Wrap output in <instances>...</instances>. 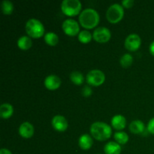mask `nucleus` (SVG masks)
Wrapping results in <instances>:
<instances>
[{
  "instance_id": "28",
  "label": "nucleus",
  "mask_w": 154,
  "mask_h": 154,
  "mask_svg": "<svg viewBox=\"0 0 154 154\" xmlns=\"http://www.w3.org/2000/svg\"><path fill=\"white\" fill-rule=\"evenodd\" d=\"M0 154H12L10 150H8V149L2 148L1 150H0Z\"/></svg>"
},
{
  "instance_id": "4",
  "label": "nucleus",
  "mask_w": 154,
  "mask_h": 154,
  "mask_svg": "<svg viewBox=\"0 0 154 154\" xmlns=\"http://www.w3.org/2000/svg\"><path fill=\"white\" fill-rule=\"evenodd\" d=\"M81 3L79 0H64L62 2V11L67 16H75L81 10Z\"/></svg>"
},
{
  "instance_id": "23",
  "label": "nucleus",
  "mask_w": 154,
  "mask_h": 154,
  "mask_svg": "<svg viewBox=\"0 0 154 154\" xmlns=\"http://www.w3.org/2000/svg\"><path fill=\"white\" fill-rule=\"evenodd\" d=\"M92 35L87 30H83V31L80 32L78 34V40L84 44H87L91 41L92 39Z\"/></svg>"
},
{
  "instance_id": "9",
  "label": "nucleus",
  "mask_w": 154,
  "mask_h": 154,
  "mask_svg": "<svg viewBox=\"0 0 154 154\" xmlns=\"http://www.w3.org/2000/svg\"><path fill=\"white\" fill-rule=\"evenodd\" d=\"M141 38L137 34H130L125 41V47L130 51H137L141 46Z\"/></svg>"
},
{
  "instance_id": "14",
  "label": "nucleus",
  "mask_w": 154,
  "mask_h": 154,
  "mask_svg": "<svg viewBox=\"0 0 154 154\" xmlns=\"http://www.w3.org/2000/svg\"><path fill=\"white\" fill-rule=\"evenodd\" d=\"M93 138L87 134L82 135L78 140V144H79L80 147L84 150H89L93 146Z\"/></svg>"
},
{
  "instance_id": "18",
  "label": "nucleus",
  "mask_w": 154,
  "mask_h": 154,
  "mask_svg": "<svg viewBox=\"0 0 154 154\" xmlns=\"http://www.w3.org/2000/svg\"><path fill=\"white\" fill-rule=\"evenodd\" d=\"M32 40L28 36H22L17 41V46L21 50L26 51L32 47Z\"/></svg>"
},
{
  "instance_id": "17",
  "label": "nucleus",
  "mask_w": 154,
  "mask_h": 154,
  "mask_svg": "<svg viewBox=\"0 0 154 154\" xmlns=\"http://www.w3.org/2000/svg\"><path fill=\"white\" fill-rule=\"evenodd\" d=\"M14 108L11 105L8 103H4L0 107V116L4 119L11 117L13 114Z\"/></svg>"
},
{
  "instance_id": "25",
  "label": "nucleus",
  "mask_w": 154,
  "mask_h": 154,
  "mask_svg": "<svg viewBox=\"0 0 154 154\" xmlns=\"http://www.w3.org/2000/svg\"><path fill=\"white\" fill-rule=\"evenodd\" d=\"M92 89L90 88L89 86H85L84 88L82 89V95L84 96V97H89L92 95Z\"/></svg>"
},
{
  "instance_id": "20",
  "label": "nucleus",
  "mask_w": 154,
  "mask_h": 154,
  "mask_svg": "<svg viewBox=\"0 0 154 154\" xmlns=\"http://www.w3.org/2000/svg\"><path fill=\"white\" fill-rule=\"evenodd\" d=\"M45 41L48 45L54 46L59 42V37L56 33L48 32L45 35Z\"/></svg>"
},
{
  "instance_id": "21",
  "label": "nucleus",
  "mask_w": 154,
  "mask_h": 154,
  "mask_svg": "<svg viewBox=\"0 0 154 154\" xmlns=\"http://www.w3.org/2000/svg\"><path fill=\"white\" fill-rule=\"evenodd\" d=\"M114 139L119 144H124L129 141V135L125 132H117L114 133Z\"/></svg>"
},
{
  "instance_id": "12",
  "label": "nucleus",
  "mask_w": 154,
  "mask_h": 154,
  "mask_svg": "<svg viewBox=\"0 0 154 154\" xmlns=\"http://www.w3.org/2000/svg\"><path fill=\"white\" fill-rule=\"evenodd\" d=\"M19 133L23 138H29L34 134V127L29 122H24L20 126Z\"/></svg>"
},
{
  "instance_id": "27",
  "label": "nucleus",
  "mask_w": 154,
  "mask_h": 154,
  "mask_svg": "<svg viewBox=\"0 0 154 154\" xmlns=\"http://www.w3.org/2000/svg\"><path fill=\"white\" fill-rule=\"evenodd\" d=\"M133 4V0H123V1L122 2V5H123L125 8H129L132 7Z\"/></svg>"
},
{
  "instance_id": "16",
  "label": "nucleus",
  "mask_w": 154,
  "mask_h": 154,
  "mask_svg": "<svg viewBox=\"0 0 154 154\" xmlns=\"http://www.w3.org/2000/svg\"><path fill=\"white\" fill-rule=\"evenodd\" d=\"M145 127L144 123L139 120H136L132 121L129 125V130L134 134H141L144 132Z\"/></svg>"
},
{
  "instance_id": "13",
  "label": "nucleus",
  "mask_w": 154,
  "mask_h": 154,
  "mask_svg": "<svg viewBox=\"0 0 154 154\" xmlns=\"http://www.w3.org/2000/svg\"><path fill=\"white\" fill-rule=\"evenodd\" d=\"M111 125L113 127L117 130H121L125 128L126 125V120L123 115H115L112 117L111 120Z\"/></svg>"
},
{
  "instance_id": "3",
  "label": "nucleus",
  "mask_w": 154,
  "mask_h": 154,
  "mask_svg": "<svg viewBox=\"0 0 154 154\" xmlns=\"http://www.w3.org/2000/svg\"><path fill=\"white\" fill-rule=\"evenodd\" d=\"M26 32L30 37L38 38L43 35L45 27L41 21L32 18L27 21L26 24Z\"/></svg>"
},
{
  "instance_id": "15",
  "label": "nucleus",
  "mask_w": 154,
  "mask_h": 154,
  "mask_svg": "<svg viewBox=\"0 0 154 154\" xmlns=\"http://www.w3.org/2000/svg\"><path fill=\"white\" fill-rule=\"evenodd\" d=\"M104 151L106 154H120L121 147L118 143L114 142V141H110L105 145Z\"/></svg>"
},
{
  "instance_id": "2",
  "label": "nucleus",
  "mask_w": 154,
  "mask_h": 154,
  "mask_svg": "<svg viewBox=\"0 0 154 154\" xmlns=\"http://www.w3.org/2000/svg\"><path fill=\"white\" fill-rule=\"evenodd\" d=\"M90 132L94 138L98 141H106L111 136L112 129L111 126L102 122H96L90 127Z\"/></svg>"
},
{
  "instance_id": "29",
  "label": "nucleus",
  "mask_w": 154,
  "mask_h": 154,
  "mask_svg": "<svg viewBox=\"0 0 154 154\" xmlns=\"http://www.w3.org/2000/svg\"><path fill=\"white\" fill-rule=\"evenodd\" d=\"M150 52L152 55L154 56V41L150 45Z\"/></svg>"
},
{
  "instance_id": "26",
  "label": "nucleus",
  "mask_w": 154,
  "mask_h": 154,
  "mask_svg": "<svg viewBox=\"0 0 154 154\" xmlns=\"http://www.w3.org/2000/svg\"><path fill=\"white\" fill-rule=\"evenodd\" d=\"M147 130L150 133L154 135V117L149 121L148 124H147Z\"/></svg>"
},
{
  "instance_id": "10",
  "label": "nucleus",
  "mask_w": 154,
  "mask_h": 154,
  "mask_svg": "<svg viewBox=\"0 0 154 154\" xmlns=\"http://www.w3.org/2000/svg\"><path fill=\"white\" fill-rule=\"evenodd\" d=\"M45 85L48 90H55L61 85V80L57 75H51L45 78Z\"/></svg>"
},
{
  "instance_id": "7",
  "label": "nucleus",
  "mask_w": 154,
  "mask_h": 154,
  "mask_svg": "<svg viewBox=\"0 0 154 154\" xmlns=\"http://www.w3.org/2000/svg\"><path fill=\"white\" fill-rule=\"evenodd\" d=\"M111 33L108 28L104 26L98 27L93 32V37L95 41L99 43H105L110 40Z\"/></svg>"
},
{
  "instance_id": "22",
  "label": "nucleus",
  "mask_w": 154,
  "mask_h": 154,
  "mask_svg": "<svg viewBox=\"0 0 154 154\" xmlns=\"http://www.w3.org/2000/svg\"><path fill=\"white\" fill-rule=\"evenodd\" d=\"M14 10L13 3L9 0H4L2 2V11L4 14L9 15L12 14Z\"/></svg>"
},
{
  "instance_id": "19",
  "label": "nucleus",
  "mask_w": 154,
  "mask_h": 154,
  "mask_svg": "<svg viewBox=\"0 0 154 154\" xmlns=\"http://www.w3.org/2000/svg\"><path fill=\"white\" fill-rule=\"evenodd\" d=\"M70 79L76 85H81L84 81V75L80 72H73L70 75Z\"/></svg>"
},
{
  "instance_id": "11",
  "label": "nucleus",
  "mask_w": 154,
  "mask_h": 154,
  "mask_svg": "<svg viewBox=\"0 0 154 154\" xmlns=\"http://www.w3.org/2000/svg\"><path fill=\"white\" fill-rule=\"evenodd\" d=\"M52 126L59 132H64L68 128V122L64 117L57 115L52 119Z\"/></svg>"
},
{
  "instance_id": "1",
  "label": "nucleus",
  "mask_w": 154,
  "mask_h": 154,
  "mask_svg": "<svg viewBox=\"0 0 154 154\" xmlns=\"http://www.w3.org/2000/svg\"><path fill=\"white\" fill-rule=\"evenodd\" d=\"M80 23L86 29H93L99 24V14L93 8H87L83 11L79 16Z\"/></svg>"
},
{
  "instance_id": "6",
  "label": "nucleus",
  "mask_w": 154,
  "mask_h": 154,
  "mask_svg": "<svg viewBox=\"0 0 154 154\" xmlns=\"http://www.w3.org/2000/svg\"><path fill=\"white\" fill-rule=\"evenodd\" d=\"M87 82L89 84L95 87L102 85L105 80V74L100 70L94 69L92 70L87 74Z\"/></svg>"
},
{
  "instance_id": "8",
  "label": "nucleus",
  "mask_w": 154,
  "mask_h": 154,
  "mask_svg": "<svg viewBox=\"0 0 154 154\" xmlns=\"http://www.w3.org/2000/svg\"><path fill=\"white\" fill-rule=\"evenodd\" d=\"M63 29L68 35L75 36L79 32L80 27L76 20L73 19H67L63 22Z\"/></svg>"
},
{
  "instance_id": "24",
  "label": "nucleus",
  "mask_w": 154,
  "mask_h": 154,
  "mask_svg": "<svg viewBox=\"0 0 154 154\" xmlns=\"http://www.w3.org/2000/svg\"><path fill=\"white\" fill-rule=\"evenodd\" d=\"M133 62V57L131 54H126L120 59V64L123 68H127L132 65Z\"/></svg>"
},
{
  "instance_id": "5",
  "label": "nucleus",
  "mask_w": 154,
  "mask_h": 154,
  "mask_svg": "<svg viewBox=\"0 0 154 154\" xmlns=\"http://www.w3.org/2000/svg\"><path fill=\"white\" fill-rule=\"evenodd\" d=\"M124 15V10L123 6L119 4L111 5L108 8L106 13L108 20L111 23H117L122 20Z\"/></svg>"
}]
</instances>
